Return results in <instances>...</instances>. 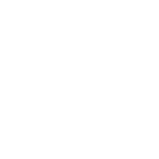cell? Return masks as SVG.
Here are the masks:
<instances>
[]
</instances>
